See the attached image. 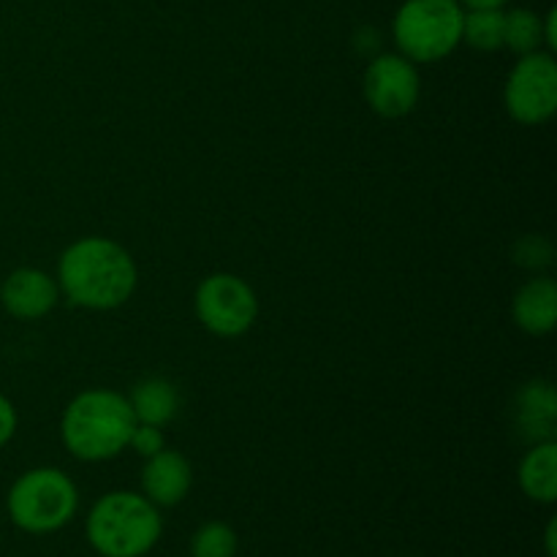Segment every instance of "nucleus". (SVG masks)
<instances>
[{
  "mask_svg": "<svg viewBox=\"0 0 557 557\" xmlns=\"http://www.w3.org/2000/svg\"><path fill=\"white\" fill-rule=\"evenodd\" d=\"M136 261L120 243L82 237L58 261V288L71 305L85 310H117L134 297Z\"/></svg>",
  "mask_w": 557,
  "mask_h": 557,
  "instance_id": "nucleus-1",
  "label": "nucleus"
},
{
  "mask_svg": "<svg viewBox=\"0 0 557 557\" xmlns=\"http://www.w3.org/2000/svg\"><path fill=\"white\" fill-rule=\"evenodd\" d=\"M134 428L128 397L114 389H85L65 406L60 438L76 460L107 462L128 449Z\"/></svg>",
  "mask_w": 557,
  "mask_h": 557,
  "instance_id": "nucleus-2",
  "label": "nucleus"
},
{
  "mask_svg": "<svg viewBox=\"0 0 557 557\" xmlns=\"http://www.w3.org/2000/svg\"><path fill=\"white\" fill-rule=\"evenodd\" d=\"M163 533V517L141 493L114 490L101 495L87 511V544L101 557H145Z\"/></svg>",
  "mask_w": 557,
  "mask_h": 557,
  "instance_id": "nucleus-3",
  "label": "nucleus"
},
{
  "mask_svg": "<svg viewBox=\"0 0 557 557\" xmlns=\"http://www.w3.org/2000/svg\"><path fill=\"white\" fill-rule=\"evenodd\" d=\"M79 509V490L60 468H30L5 495L9 520L30 536H49L69 525Z\"/></svg>",
  "mask_w": 557,
  "mask_h": 557,
  "instance_id": "nucleus-4",
  "label": "nucleus"
},
{
  "mask_svg": "<svg viewBox=\"0 0 557 557\" xmlns=\"http://www.w3.org/2000/svg\"><path fill=\"white\" fill-rule=\"evenodd\" d=\"M460 0H406L392 22V38L411 63H441L462 44Z\"/></svg>",
  "mask_w": 557,
  "mask_h": 557,
  "instance_id": "nucleus-5",
  "label": "nucleus"
},
{
  "mask_svg": "<svg viewBox=\"0 0 557 557\" xmlns=\"http://www.w3.org/2000/svg\"><path fill=\"white\" fill-rule=\"evenodd\" d=\"M504 107L515 123L544 125L557 112V63L553 52L522 54L506 76Z\"/></svg>",
  "mask_w": 557,
  "mask_h": 557,
  "instance_id": "nucleus-6",
  "label": "nucleus"
},
{
  "mask_svg": "<svg viewBox=\"0 0 557 557\" xmlns=\"http://www.w3.org/2000/svg\"><path fill=\"white\" fill-rule=\"evenodd\" d=\"M194 308L201 326L218 337H243L259 319V297L232 272L205 277L196 288Z\"/></svg>",
  "mask_w": 557,
  "mask_h": 557,
  "instance_id": "nucleus-7",
  "label": "nucleus"
},
{
  "mask_svg": "<svg viewBox=\"0 0 557 557\" xmlns=\"http://www.w3.org/2000/svg\"><path fill=\"white\" fill-rule=\"evenodd\" d=\"M362 92L368 107L379 117L397 120L417 109L422 96L417 63L403 58L400 52H381L370 58L362 76Z\"/></svg>",
  "mask_w": 557,
  "mask_h": 557,
  "instance_id": "nucleus-8",
  "label": "nucleus"
},
{
  "mask_svg": "<svg viewBox=\"0 0 557 557\" xmlns=\"http://www.w3.org/2000/svg\"><path fill=\"white\" fill-rule=\"evenodd\" d=\"M60 299L58 281L36 267H20L9 272L0 286V305L16 321H41Z\"/></svg>",
  "mask_w": 557,
  "mask_h": 557,
  "instance_id": "nucleus-9",
  "label": "nucleus"
},
{
  "mask_svg": "<svg viewBox=\"0 0 557 557\" xmlns=\"http://www.w3.org/2000/svg\"><path fill=\"white\" fill-rule=\"evenodd\" d=\"M141 495L158 509H172L183 504L194 484V468L188 457L174 449H161L158 455L147 457L141 468Z\"/></svg>",
  "mask_w": 557,
  "mask_h": 557,
  "instance_id": "nucleus-10",
  "label": "nucleus"
},
{
  "mask_svg": "<svg viewBox=\"0 0 557 557\" xmlns=\"http://www.w3.org/2000/svg\"><path fill=\"white\" fill-rule=\"evenodd\" d=\"M515 419L520 435L531 444L555 441L557 428V395L549 381H528L515 397Z\"/></svg>",
  "mask_w": 557,
  "mask_h": 557,
  "instance_id": "nucleus-11",
  "label": "nucleus"
},
{
  "mask_svg": "<svg viewBox=\"0 0 557 557\" xmlns=\"http://www.w3.org/2000/svg\"><path fill=\"white\" fill-rule=\"evenodd\" d=\"M515 324L528 335H547L557 324V283L553 277L539 275L522 283L520 292L511 299Z\"/></svg>",
  "mask_w": 557,
  "mask_h": 557,
  "instance_id": "nucleus-12",
  "label": "nucleus"
},
{
  "mask_svg": "<svg viewBox=\"0 0 557 557\" xmlns=\"http://www.w3.org/2000/svg\"><path fill=\"white\" fill-rule=\"evenodd\" d=\"M520 490L536 504H555L557 500V444L555 441H542L531 444L517 471Z\"/></svg>",
  "mask_w": 557,
  "mask_h": 557,
  "instance_id": "nucleus-13",
  "label": "nucleus"
},
{
  "mask_svg": "<svg viewBox=\"0 0 557 557\" xmlns=\"http://www.w3.org/2000/svg\"><path fill=\"white\" fill-rule=\"evenodd\" d=\"M128 403L136 422L163 428V424H169L177 417L180 392L166 379H145L134 386V392L128 395Z\"/></svg>",
  "mask_w": 557,
  "mask_h": 557,
  "instance_id": "nucleus-14",
  "label": "nucleus"
},
{
  "mask_svg": "<svg viewBox=\"0 0 557 557\" xmlns=\"http://www.w3.org/2000/svg\"><path fill=\"white\" fill-rule=\"evenodd\" d=\"M506 14L504 9H466L462 16V41L479 52L504 49Z\"/></svg>",
  "mask_w": 557,
  "mask_h": 557,
  "instance_id": "nucleus-15",
  "label": "nucleus"
},
{
  "mask_svg": "<svg viewBox=\"0 0 557 557\" xmlns=\"http://www.w3.org/2000/svg\"><path fill=\"white\" fill-rule=\"evenodd\" d=\"M506 14L504 47L515 54H531L544 47V16L531 9H511Z\"/></svg>",
  "mask_w": 557,
  "mask_h": 557,
  "instance_id": "nucleus-16",
  "label": "nucleus"
},
{
  "mask_svg": "<svg viewBox=\"0 0 557 557\" xmlns=\"http://www.w3.org/2000/svg\"><path fill=\"white\" fill-rule=\"evenodd\" d=\"M237 533L221 520L205 522L190 539V555L194 557H237Z\"/></svg>",
  "mask_w": 557,
  "mask_h": 557,
  "instance_id": "nucleus-17",
  "label": "nucleus"
},
{
  "mask_svg": "<svg viewBox=\"0 0 557 557\" xmlns=\"http://www.w3.org/2000/svg\"><path fill=\"white\" fill-rule=\"evenodd\" d=\"M511 259H515L522 270L542 272L553 264V245H549V239L539 237V234H528V237H522L520 243L515 245Z\"/></svg>",
  "mask_w": 557,
  "mask_h": 557,
  "instance_id": "nucleus-18",
  "label": "nucleus"
},
{
  "mask_svg": "<svg viewBox=\"0 0 557 557\" xmlns=\"http://www.w3.org/2000/svg\"><path fill=\"white\" fill-rule=\"evenodd\" d=\"M128 446L136 451V455L145 457L147 460V457H152V455H158L161 449H166V435H163V428L136 422Z\"/></svg>",
  "mask_w": 557,
  "mask_h": 557,
  "instance_id": "nucleus-19",
  "label": "nucleus"
},
{
  "mask_svg": "<svg viewBox=\"0 0 557 557\" xmlns=\"http://www.w3.org/2000/svg\"><path fill=\"white\" fill-rule=\"evenodd\" d=\"M16 424H20V419H16L14 403H11L5 395H0V446H5L11 438H14Z\"/></svg>",
  "mask_w": 557,
  "mask_h": 557,
  "instance_id": "nucleus-20",
  "label": "nucleus"
},
{
  "mask_svg": "<svg viewBox=\"0 0 557 557\" xmlns=\"http://www.w3.org/2000/svg\"><path fill=\"white\" fill-rule=\"evenodd\" d=\"M544 44L549 47V52L557 49V11L549 9L547 16H544Z\"/></svg>",
  "mask_w": 557,
  "mask_h": 557,
  "instance_id": "nucleus-21",
  "label": "nucleus"
},
{
  "mask_svg": "<svg viewBox=\"0 0 557 557\" xmlns=\"http://www.w3.org/2000/svg\"><path fill=\"white\" fill-rule=\"evenodd\" d=\"M462 9H504L509 0H460Z\"/></svg>",
  "mask_w": 557,
  "mask_h": 557,
  "instance_id": "nucleus-22",
  "label": "nucleus"
},
{
  "mask_svg": "<svg viewBox=\"0 0 557 557\" xmlns=\"http://www.w3.org/2000/svg\"><path fill=\"white\" fill-rule=\"evenodd\" d=\"M555 533H557V520L547 522V533H544V547H547V557H557V544H555Z\"/></svg>",
  "mask_w": 557,
  "mask_h": 557,
  "instance_id": "nucleus-23",
  "label": "nucleus"
}]
</instances>
